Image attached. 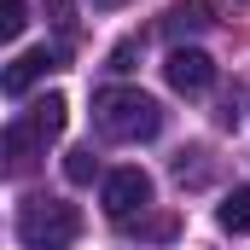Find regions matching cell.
I'll return each instance as SVG.
<instances>
[{"label":"cell","instance_id":"6da1fadb","mask_svg":"<svg viewBox=\"0 0 250 250\" xmlns=\"http://www.w3.org/2000/svg\"><path fill=\"white\" fill-rule=\"evenodd\" d=\"M93 128L117 146H140V140H157L163 128V105L140 87H105L93 99Z\"/></svg>","mask_w":250,"mask_h":250},{"label":"cell","instance_id":"7a4b0ae2","mask_svg":"<svg viewBox=\"0 0 250 250\" xmlns=\"http://www.w3.org/2000/svg\"><path fill=\"white\" fill-rule=\"evenodd\" d=\"M76 233H82V215L64 198H29L18 209V245L23 250H70Z\"/></svg>","mask_w":250,"mask_h":250},{"label":"cell","instance_id":"3957f363","mask_svg":"<svg viewBox=\"0 0 250 250\" xmlns=\"http://www.w3.org/2000/svg\"><path fill=\"white\" fill-rule=\"evenodd\" d=\"M146 204H151V175H146V169L128 163V169H111V175H105V215H111V221H128V215L146 209Z\"/></svg>","mask_w":250,"mask_h":250},{"label":"cell","instance_id":"277c9868","mask_svg":"<svg viewBox=\"0 0 250 250\" xmlns=\"http://www.w3.org/2000/svg\"><path fill=\"white\" fill-rule=\"evenodd\" d=\"M64 64V53L59 47H29V53H18V59L6 64V76H0V87H6V99H23L41 76H53Z\"/></svg>","mask_w":250,"mask_h":250},{"label":"cell","instance_id":"5b68a950","mask_svg":"<svg viewBox=\"0 0 250 250\" xmlns=\"http://www.w3.org/2000/svg\"><path fill=\"white\" fill-rule=\"evenodd\" d=\"M163 76H169V87H181V93H209V87H215V59L198 53V47H175L169 64H163Z\"/></svg>","mask_w":250,"mask_h":250},{"label":"cell","instance_id":"8992f818","mask_svg":"<svg viewBox=\"0 0 250 250\" xmlns=\"http://www.w3.org/2000/svg\"><path fill=\"white\" fill-rule=\"evenodd\" d=\"M0 151H6V175H23V169L47 151V140L23 123V117H12V123H6V134H0Z\"/></svg>","mask_w":250,"mask_h":250},{"label":"cell","instance_id":"52a82bcc","mask_svg":"<svg viewBox=\"0 0 250 250\" xmlns=\"http://www.w3.org/2000/svg\"><path fill=\"white\" fill-rule=\"evenodd\" d=\"M64 117H70V99H64V93H41V99L23 111V123L35 128L41 140H59V134H64Z\"/></svg>","mask_w":250,"mask_h":250},{"label":"cell","instance_id":"ba28073f","mask_svg":"<svg viewBox=\"0 0 250 250\" xmlns=\"http://www.w3.org/2000/svg\"><path fill=\"white\" fill-rule=\"evenodd\" d=\"M215 221H221V233H250V187H233L221 198V209H215Z\"/></svg>","mask_w":250,"mask_h":250},{"label":"cell","instance_id":"9c48e42d","mask_svg":"<svg viewBox=\"0 0 250 250\" xmlns=\"http://www.w3.org/2000/svg\"><path fill=\"white\" fill-rule=\"evenodd\" d=\"M204 23H209V18H204V6H175V12H169V23H163V29H169V35H175V41H181V35H198V29H204Z\"/></svg>","mask_w":250,"mask_h":250},{"label":"cell","instance_id":"30bf717a","mask_svg":"<svg viewBox=\"0 0 250 250\" xmlns=\"http://www.w3.org/2000/svg\"><path fill=\"white\" fill-rule=\"evenodd\" d=\"M64 175H70V187H87V181L99 175V157L82 146V151H70V157H64Z\"/></svg>","mask_w":250,"mask_h":250},{"label":"cell","instance_id":"8fae6325","mask_svg":"<svg viewBox=\"0 0 250 250\" xmlns=\"http://www.w3.org/2000/svg\"><path fill=\"white\" fill-rule=\"evenodd\" d=\"M23 23H29V6H23V0H0V35H6V41H18V35H23Z\"/></svg>","mask_w":250,"mask_h":250},{"label":"cell","instance_id":"7c38bea8","mask_svg":"<svg viewBox=\"0 0 250 250\" xmlns=\"http://www.w3.org/2000/svg\"><path fill=\"white\" fill-rule=\"evenodd\" d=\"M134 59H140V41H123V47L111 53V70H134Z\"/></svg>","mask_w":250,"mask_h":250},{"label":"cell","instance_id":"4fadbf2b","mask_svg":"<svg viewBox=\"0 0 250 250\" xmlns=\"http://www.w3.org/2000/svg\"><path fill=\"white\" fill-rule=\"evenodd\" d=\"M82 6H93V12H123V6H134V0H82Z\"/></svg>","mask_w":250,"mask_h":250}]
</instances>
